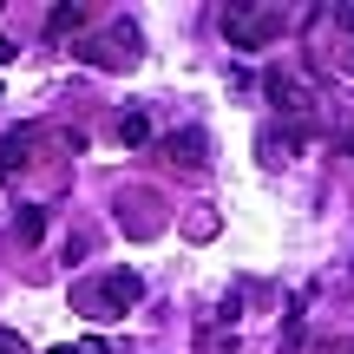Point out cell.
I'll use <instances>...</instances> for the list:
<instances>
[{"mask_svg":"<svg viewBox=\"0 0 354 354\" xmlns=\"http://www.w3.org/2000/svg\"><path fill=\"white\" fill-rule=\"evenodd\" d=\"M79 59H92V66H131V59H138V33H131V26H112L105 39H86Z\"/></svg>","mask_w":354,"mask_h":354,"instance_id":"3957f363","label":"cell"},{"mask_svg":"<svg viewBox=\"0 0 354 354\" xmlns=\"http://www.w3.org/2000/svg\"><path fill=\"white\" fill-rule=\"evenodd\" d=\"M46 138L39 125H20V131H7V145H0V171H26L33 165V145Z\"/></svg>","mask_w":354,"mask_h":354,"instance_id":"277c9868","label":"cell"},{"mask_svg":"<svg viewBox=\"0 0 354 354\" xmlns=\"http://www.w3.org/2000/svg\"><path fill=\"white\" fill-rule=\"evenodd\" d=\"M342 26H348V33H354V7H342Z\"/></svg>","mask_w":354,"mask_h":354,"instance_id":"4fadbf2b","label":"cell"},{"mask_svg":"<svg viewBox=\"0 0 354 354\" xmlns=\"http://www.w3.org/2000/svg\"><path fill=\"white\" fill-rule=\"evenodd\" d=\"M0 354H26V342H20L13 328H0Z\"/></svg>","mask_w":354,"mask_h":354,"instance_id":"8fae6325","label":"cell"},{"mask_svg":"<svg viewBox=\"0 0 354 354\" xmlns=\"http://www.w3.org/2000/svg\"><path fill=\"white\" fill-rule=\"evenodd\" d=\"M295 138H302V131H263V158H269V165H276V158H289Z\"/></svg>","mask_w":354,"mask_h":354,"instance_id":"9c48e42d","label":"cell"},{"mask_svg":"<svg viewBox=\"0 0 354 354\" xmlns=\"http://www.w3.org/2000/svg\"><path fill=\"white\" fill-rule=\"evenodd\" d=\"M165 158H171V165L184 158V165L197 171L203 165V131H171V138H165Z\"/></svg>","mask_w":354,"mask_h":354,"instance_id":"8992f818","label":"cell"},{"mask_svg":"<svg viewBox=\"0 0 354 354\" xmlns=\"http://www.w3.org/2000/svg\"><path fill=\"white\" fill-rule=\"evenodd\" d=\"M263 92H269L276 105H289V112H302V105H308L302 79H289V73H269V79H263Z\"/></svg>","mask_w":354,"mask_h":354,"instance_id":"5b68a950","label":"cell"},{"mask_svg":"<svg viewBox=\"0 0 354 354\" xmlns=\"http://www.w3.org/2000/svg\"><path fill=\"white\" fill-rule=\"evenodd\" d=\"M282 26H289L282 7H223V39L230 46H269V39H282Z\"/></svg>","mask_w":354,"mask_h":354,"instance_id":"7a4b0ae2","label":"cell"},{"mask_svg":"<svg viewBox=\"0 0 354 354\" xmlns=\"http://www.w3.org/2000/svg\"><path fill=\"white\" fill-rule=\"evenodd\" d=\"M138 295H145V276H138V269H105L99 282H79V289H73V308L86 322H118Z\"/></svg>","mask_w":354,"mask_h":354,"instance_id":"6da1fadb","label":"cell"},{"mask_svg":"<svg viewBox=\"0 0 354 354\" xmlns=\"http://www.w3.org/2000/svg\"><path fill=\"white\" fill-rule=\"evenodd\" d=\"M13 230H20V236H26V243H33V236H39V210H33V203H26V210H13Z\"/></svg>","mask_w":354,"mask_h":354,"instance_id":"30bf717a","label":"cell"},{"mask_svg":"<svg viewBox=\"0 0 354 354\" xmlns=\"http://www.w3.org/2000/svg\"><path fill=\"white\" fill-rule=\"evenodd\" d=\"M86 20H92V7H53V13H46V33L66 39V33H79Z\"/></svg>","mask_w":354,"mask_h":354,"instance_id":"52a82bcc","label":"cell"},{"mask_svg":"<svg viewBox=\"0 0 354 354\" xmlns=\"http://www.w3.org/2000/svg\"><path fill=\"white\" fill-rule=\"evenodd\" d=\"M53 354H112V348H99V342H86V348H53Z\"/></svg>","mask_w":354,"mask_h":354,"instance_id":"7c38bea8","label":"cell"},{"mask_svg":"<svg viewBox=\"0 0 354 354\" xmlns=\"http://www.w3.org/2000/svg\"><path fill=\"white\" fill-rule=\"evenodd\" d=\"M118 145H151V118L145 112H118Z\"/></svg>","mask_w":354,"mask_h":354,"instance_id":"ba28073f","label":"cell"}]
</instances>
